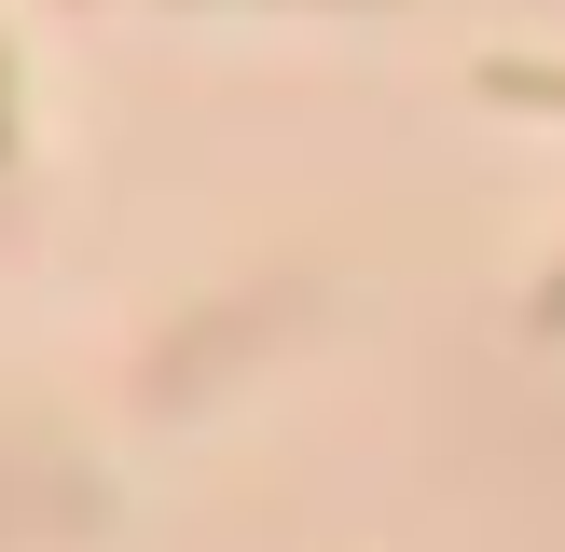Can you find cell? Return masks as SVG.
<instances>
[{"instance_id": "cell-1", "label": "cell", "mask_w": 565, "mask_h": 552, "mask_svg": "<svg viewBox=\"0 0 565 552\" xmlns=\"http://www.w3.org/2000/svg\"><path fill=\"white\" fill-rule=\"evenodd\" d=\"M483 97H539V110H565V70H511V55H497V70H483Z\"/></svg>"}, {"instance_id": "cell-2", "label": "cell", "mask_w": 565, "mask_h": 552, "mask_svg": "<svg viewBox=\"0 0 565 552\" xmlns=\"http://www.w3.org/2000/svg\"><path fill=\"white\" fill-rule=\"evenodd\" d=\"M539 331H565V263H552V290H539Z\"/></svg>"}, {"instance_id": "cell-3", "label": "cell", "mask_w": 565, "mask_h": 552, "mask_svg": "<svg viewBox=\"0 0 565 552\" xmlns=\"http://www.w3.org/2000/svg\"><path fill=\"white\" fill-rule=\"evenodd\" d=\"M0 166H14V70H0Z\"/></svg>"}]
</instances>
